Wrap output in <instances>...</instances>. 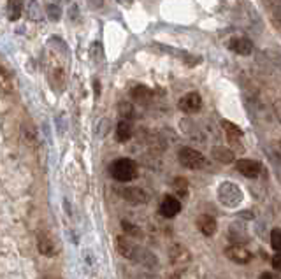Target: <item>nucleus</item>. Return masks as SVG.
I'll list each match as a JSON object with an SVG mask.
<instances>
[{
	"label": "nucleus",
	"mask_w": 281,
	"mask_h": 279,
	"mask_svg": "<svg viewBox=\"0 0 281 279\" xmlns=\"http://www.w3.org/2000/svg\"><path fill=\"white\" fill-rule=\"evenodd\" d=\"M229 49L236 55L248 56L253 51V42L248 37H232L229 41Z\"/></svg>",
	"instance_id": "6e6552de"
},
{
	"label": "nucleus",
	"mask_w": 281,
	"mask_h": 279,
	"mask_svg": "<svg viewBox=\"0 0 281 279\" xmlns=\"http://www.w3.org/2000/svg\"><path fill=\"white\" fill-rule=\"evenodd\" d=\"M56 239H53L51 234L48 232H41L37 237V248H39V253L44 255V257H55L58 248H56Z\"/></svg>",
	"instance_id": "423d86ee"
},
{
	"label": "nucleus",
	"mask_w": 281,
	"mask_h": 279,
	"mask_svg": "<svg viewBox=\"0 0 281 279\" xmlns=\"http://www.w3.org/2000/svg\"><path fill=\"white\" fill-rule=\"evenodd\" d=\"M197 227H199V230L202 232L206 237H211V235H215V232H216V220L209 214H200L199 218H197Z\"/></svg>",
	"instance_id": "4468645a"
},
{
	"label": "nucleus",
	"mask_w": 281,
	"mask_h": 279,
	"mask_svg": "<svg viewBox=\"0 0 281 279\" xmlns=\"http://www.w3.org/2000/svg\"><path fill=\"white\" fill-rule=\"evenodd\" d=\"M178 160L183 167L192 169V171H197V169H202L206 165V157L202 153L197 151L193 148H181L178 151Z\"/></svg>",
	"instance_id": "f03ea898"
},
{
	"label": "nucleus",
	"mask_w": 281,
	"mask_h": 279,
	"mask_svg": "<svg viewBox=\"0 0 281 279\" xmlns=\"http://www.w3.org/2000/svg\"><path fill=\"white\" fill-rule=\"evenodd\" d=\"M26 18L30 21H41L42 18V9L41 4H39V0H30L28 5H26Z\"/></svg>",
	"instance_id": "aec40b11"
},
{
	"label": "nucleus",
	"mask_w": 281,
	"mask_h": 279,
	"mask_svg": "<svg viewBox=\"0 0 281 279\" xmlns=\"http://www.w3.org/2000/svg\"><path fill=\"white\" fill-rule=\"evenodd\" d=\"M225 257L229 258V260H232L234 264H239V265L248 264V262L252 260V253H250L243 244L229 246V248L225 250Z\"/></svg>",
	"instance_id": "20e7f679"
},
{
	"label": "nucleus",
	"mask_w": 281,
	"mask_h": 279,
	"mask_svg": "<svg viewBox=\"0 0 281 279\" xmlns=\"http://www.w3.org/2000/svg\"><path fill=\"white\" fill-rule=\"evenodd\" d=\"M123 198L130 204H146L148 202V193L144 190H140L137 186H130V188H125L122 191Z\"/></svg>",
	"instance_id": "9b49d317"
},
{
	"label": "nucleus",
	"mask_w": 281,
	"mask_h": 279,
	"mask_svg": "<svg viewBox=\"0 0 281 279\" xmlns=\"http://www.w3.org/2000/svg\"><path fill=\"white\" fill-rule=\"evenodd\" d=\"M273 267L276 269V271H281V251H278L273 257Z\"/></svg>",
	"instance_id": "393cba45"
},
{
	"label": "nucleus",
	"mask_w": 281,
	"mask_h": 279,
	"mask_svg": "<svg viewBox=\"0 0 281 279\" xmlns=\"http://www.w3.org/2000/svg\"><path fill=\"white\" fill-rule=\"evenodd\" d=\"M213 157H215V160H218L220 164H232L234 160H236V155H234L232 149L229 148H223V146H216V148H213V153H211Z\"/></svg>",
	"instance_id": "2eb2a0df"
},
{
	"label": "nucleus",
	"mask_w": 281,
	"mask_h": 279,
	"mask_svg": "<svg viewBox=\"0 0 281 279\" xmlns=\"http://www.w3.org/2000/svg\"><path fill=\"white\" fill-rule=\"evenodd\" d=\"M111 176L120 183H129L137 178V164L130 158H120L113 162L111 165Z\"/></svg>",
	"instance_id": "f257e3e1"
},
{
	"label": "nucleus",
	"mask_w": 281,
	"mask_h": 279,
	"mask_svg": "<svg viewBox=\"0 0 281 279\" xmlns=\"http://www.w3.org/2000/svg\"><path fill=\"white\" fill-rule=\"evenodd\" d=\"M169 257H170V262H172L174 265H185L192 260L190 251L181 244H174L172 248L169 250Z\"/></svg>",
	"instance_id": "9d476101"
},
{
	"label": "nucleus",
	"mask_w": 281,
	"mask_h": 279,
	"mask_svg": "<svg viewBox=\"0 0 281 279\" xmlns=\"http://www.w3.org/2000/svg\"><path fill=\"white\" fill-rule=\"evenodd\" d=\"M46 14H48L49 21H60V18H62V7H60V4H48V7H46Z\"/></svg>",
	"instance_id": "412c9836"
},
{
	"label": "nucleus",
	"mask_w": 281,
	"mask_h": 279,
	"mask_svg": "<svg viewBox=\"0 0 281 279\" xmlns=\"http://www.w3.org/2000/svg\"><path fill=\"white\" fill-rule=\"evenodd\" d=\"M116 246H118V251L123 255V257L130 258V260H136V255L142 253V250L140 248H137L136 244H132V242L129 241L127 237H118L116 239Z\"/></svg>",
	"instance_id": "f8f14e48"
},
{
	"label": "nucleus",
	"mask_w": 281,
	"mask_h": 279,
	"mask_svg": "<svg viewBox=\"0 0 281 279\" xmlns=\"http://www.w3.org/2000/svg\"><path fill=\"white\" fill-rule=\"evenodd\" d=\"M123 228H125L127 232H130V234H134V235L139 234V230H137V228H134V225L127 223V221H123Z\"/></svg>",
	"instance_id": "a878e982"
},
{
	"label": "nucleus",
	"mask_w": 281,
	"mask_h": 279,
	"mask_svg": "<svg viewBox=\"0 0 281 279\" xmlns=\"http://www.w3.org/2000/svg\"><path fill=\"white\" fill-rule=\"evenodd\" d=\"M69 19H72V21H79V7H78V5H76V4L70 5Z\"/></svg>",
	"instance_id": "b1692460"
},
{
	"label": "nucleus",
	"mask_w": 281,
	"mask_h": 279,
	"mask_svg": "<svg viewBox=\"0 0 281 279\" xmlns=\"http://www.w3.org/2000/svg\"><path fill=\"white\" fill-rule=\"evenodd\" d=\"M130 97H132L136 102H139V104L146 105V104H149V102L153 100V92L148 88V86L137 85V86H134V88L130 90Z\"/></svg>",
	"instance_id": "ddd939ff"
},
{
	"label": "nucleus",
	"mask_w": 281,
	"mask_h": 279,
	"mask_svg": "<svg viewBox=\"0 0 281 279\" xmlns=\"http://www.w3.org/2000/svg\"><path fill=\"white\" fill-rule=\"evenodd\" d=\"M222 127H223V130H225V134H227V141H229V144L232 146L234 149H237L239 153H243L244 148L241 146L243 130H241L237 125H234V123L227 121V119H222Z\"/></svg>",
	"instance_id": "7ed1b4c3"
},
{
	"label": "nucleus",
	"mask_w": 281,
	"mask_h": 279,
	"mask_svg": "<svg viewBox=\"0 0 281 279\" xmlns=\"http://www.w3.org/2000/svg\"><path fill=\"white\" fill-rule=\"evenodd\" d=\"M264 4L269 9L273 21L278 25V28H281V0H264Z\"/></svg>",
	"instance_id": "f3484780"
},
{
	"label": "nucleus",
	"mask_w": 281,
	"mask_h": 279,
	"mask_svg": "<svg viewBox=\"0 0 281 279\" xmlns=\"http://www.w3.org/2000/svg\"><path fill=\"white\" fill-rule=\"evenodd\" d=\"M260 279H276V278H274V276L271 274V272H266V274L260 276Z\"/></svg>",
	"instance_id": "c85d7f7f"
},
{
	"label": "nucleus",
	"mask_w": 281,
	"mask_h": 279,
	"mask_svg": "<svg viewBox=\"0 0 281 279\" xmlns=\"http://www.w3.org/2000/svg\"><path fill=\"white\" fill-rule=\"evenodd\" d=\"M122 2H123V4H127V5H130V4H132V0H122Z\"/></svg>",
	"instance_id": "c756f323"
},
{
	"label": "nucleus",
	"mask_w": 281,
	"mask_h": 279,
	"mask_svg": "<svg viewBox=\"0 0 281 279\" xmlns=\"http://www.w3.org/2000/svg\"><path fill=\"white\" fill-rule=\"evenodd\" d=\"M92 2V5H95V7H102L104 5V0H90Z\"/></svg>",
	"instance_id": "bb28decb"
},
{
	"label": "nucleus",
	"mask_w": 281,
	"mask_h": 279,
	"mask_svg": "<svg viewBox=\"0 0 281 279\" xmlns=\"http://www.w3.org/2000/svg\"><path fill=\"white\" fill-rule=\"evenodd\" d=\"M23 14V0H7V18L18 21Z\"/></svg>",
	"instance_id": "a211bd4d"
},
{
	"label": "nucleus",
	"mask_w": 281,
	"mask_h": 279,
	"mask_svg": "<svg viewBox=\"0 0 281 279\" xmlns=\"http://www.w3.org/2000/svg\"><path fill=\"white\" fill-rule=\"evenodd\" d=\"M236 169L239 171V174H243L244 178H259L260 172H262V165L255 160H246V158H241L236 162Z\"/></svg>",
	"instance_id": "0eeeda50"
},
{
	"label": "nucleus",
	"mask_w": 281,
	"mask_h": 279,
	"mask_svg": "<svg viewBox=\"0 0 281 279\" xmlns=\"http://www.w3.org/2000/svg\"><path fill=\"white\" fill-rule=\"evenodd\" d=\"M274 109H276L278 119H280V121H281V104H274Z\"/></svg>",
	"instance_id": "cd10ccee"
},
{
	"label": "nucleus",
	"mask_w": 281,
	"mask_h": 279,
	"mask_svg": "<svg viewBox=\"0 0 281 279\" xmlns=\"http://www.w3.org/2000/svg\"><path fill=\"white\" fill-rule=\"evenodd\" d=\"M179 211H181V202L176 197L165 195V197L162 198V202H160V214L162 216H165V218H174Z\"/></svg>",
	"instance_id": "1a4fd4ad"
},
{
	"label": "nucleus",
	"mask_w": 281,
	"mask_h": 279,
	"mask_svg": "<svg viewBox=\"0 0 281 279\" xmlns=\"http://www.w3.org/2000/svg\"><path fill=\"white\" fill-rule=\"evenodd\" d=\"M120 114L122 116H127V118H132L134 116V107L129 104V102H125V104H120Z\"/></svg>",
	"instance_id": "5701e85b"
},
{
	"label": "nucleus",
	"mask_w": 281,
	"mask_h": 279,
	"mask_svg": "<svg viewBox=\"0 0 281 279\" xmlns=\"http://www.w3.org/2000/svg\"><path fill=\"white\" fill-rule=\"evenodd\" d=\"M178 105L183 112L192 114V112L200 111V107H202V97H200L197 92H190V93H186L185 97H181Z\"/></svg>",
	"instance_id": "39448f33"
},
{
	"label": "nucleus",
	"mask_w": 281,
	"mask_h": 279,
	"mask_svg": "<svg viewBox=\"0 0 281 279\" xmlns=\"http://www.w3.org/2000/svg\"><path fill=\"white\" fill-rule=\"evenodd\" d=\"M188 181H186V178H174L172 181V190L174 193H176V197L178 198H186L188 197Z\"/></svg>",
	"instance_id": "6ab92c4d"
},
{
	"label": "nucleus",
	"mask_w": 281,
	"mask_h": 279,
	"mask_svg": "<svg viewBox=\"0 0 281 279\" xmlns=\"http://www.w3.org/2000/svg\"><path fill=\"white\" fill-rule=\"evenodd\" d=\"M271 246L276 251H281V230H278V228L271 232Z\"/></svg>",
	"instance_id": "4be33fe9"
},
{
	"label": "nucleus",
	"mask_w": 281,
	"mask_h": 279,
	"mask_svg": "<svg viewBox=\"0 0 281 279\" xmlns=\"http://www.w3.org/2000/svg\"><path fill=\"white\" fill-rule=\"evenodd\" d=\"M134 134V128H132V123L129 119H122L118 123V127H116V141L118 142H127L130 141Z\"/></svg>",
	"instance_id": "dca6fc26"
},
{
	"label": "nucleus",
	"mask_w": 281,
	"mask_h": 279,
	"mask_svg": "<svg viewBox=\"0 0 281 279\" xmlns=\"http://www.w3.org/2000/svg\"><path fill=\"white\" fill-rule=\"evenodd\" d=\"M46 279H53V278H46Z\"/></svg>",
	"instance_id": "7c9ffc66"
}]
</instances>
